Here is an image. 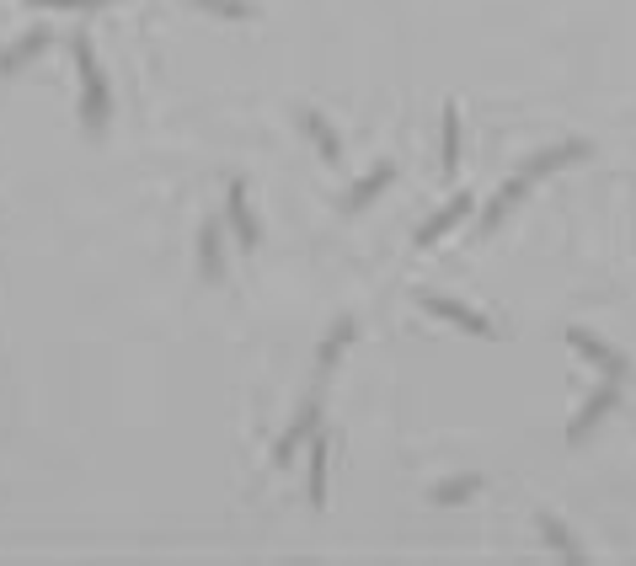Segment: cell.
Segmentation results:
<instances>
[{
	"mask_svg": "<svg viewBox=\"0 0 636 566\" xmlns=\"http://www.w3.org/2000/svg\"><path fill=\"white\" fill-rule=\"evenodd\" d=\"M198 273H204V283H220L225 278V235H220L214 219L198 230Z\"/></svg>",
	"mask_w": 636,
	"mask_h": 566,
	"instance_id": "cell-8",
	"label": "cell"
},
{
	"mask_svg": "<svg viewBox=\"0 0 636 566\" xmlns=\"http://www.w3.org/2000/svg\"><path fill=\"white\" fill-rule=\"evenodd\" d=\"M540 534H546V545H551L562 561H572V566H578V561H588V550H583L578 540H572V534H567V524H562L556 513H540Z\"/></svg>",
	"mask_w": 636,
	"mask_h": 566,
	"instance_id": "cell-13",
	"label": "cell"
},
{
	"mask_svg": "<svg viewBox=\"0 0 636 566\" xmlns=\"http://www.w3.org/2000/svg\"><path fill=\"white\" fill-rule=\"evenodd\" d=\"M588 155V145H556V150H540L535 161H524V177H551V171H562V166H572V161H583Z\"/></svg>",
	"mask_w": 636,
	"mask_h": 566,
	"instance_id": "cell-14",
	"label": "cell"
},
{
	"mask_svg": "<svg viewBox=\"0 0 636 566\" xmlns=\"http://www.w3.org/2000/svg\"><path fill=\"white\" fill-rule=\"evenodd\" d=\"M300 123H305L310 145L321 150V161H327V166H337V161H343V139L332 134V123H327V118H321V113H300Z\"/></svg>",
	"mask_w": 636,
	"mask_h": 566,
	"instance_id": "cell-15",
	"label": "cell"
},
{
	"mask_svg": "<svg viewBox=\"0 0 636 566\" xmlns=\"http://www.w3.org/2000/svg\"><path fill=\"white\" fill-rule=\"evenodd\" d=\"M310 454V476H305V497H310V508H327V433H316L305 444Z\"/></svg>",
	"mask_w": 636,
	"mask_h": 566,
	"instance_id": "cell-9",
	"label": "cell"
},
{
	"mask_svg": "<svg viewBox=\"0 0 636 566\" xmlns=\"http://www.w3.org/2000/svg\"><path fill=\"white\" fill-rule=\"evenodd\" d=\"M353 337H359V326H353L348 316H343V321H337L332 332H327V342L316 348V374H321V380H327V374H337V364H343V353L353 348Z\"/></svg>",
	"mask_w": 636,
	"mask_h": 566,
	"instance_id": "cell-7",
	"label": "cell"
},
{
	"mask_svg": "<svg viewBox=\"0 0 636 566\" xmlns=\"http://www.w3.org/2000/svg\"><path fill=\"white\" fill-rule=\"evenodd\" d=\"M423 310L439 316V321H449V326H460V332H471V337H498V326H492L482 310H471L460 300H444V294H423Z\"/></svg>",
	"mask_w": 636,
	"mask_h": 566,
	"instance_id": "cell-2",
	"label": "cell"
},
{
	"mask_svg": "<svg viewBox=\"0 0 636 566\" xmlns=\"http://www.w3.org/2000/svg\"><path fill=\"white\" fill-rule=\"evenodd\" d=\"M70 54H75V70H81V123H86L91 134H102L107 129V113H113V97H107V81H102L97 54H91V38L75 33Z\"/></svg>",
	"mask_w": 636,
	"mask_h": 566,
	"instance_id": "cell-1",
	"label": "cell"
},
{
	"mask_svg": "<svg viewBox=\"0 0 636 566\" xmlns=\"http://www.w3.org/2000/svg\"><path fill=\"white\" fill-rule=\"evenodd\" d=\"M465 214H471V193H455V203H444V209L433 214V219H428L423 230H417V246H433V241H444V235L455 230V225H460Z\"/></svg>",
	"mask_w": 636,
	"mask_h": 566,
	"instance_id": "cell-11",
	"label": "cell"
},
{
	"mask_svg": "<svg viewBox=\"0 0 636 566\" xmlns=\"http://www.w3.org/2000/svg\"><path fill=\"white\" fill-rule=\"evenodd\" d=\"M524 187H530V177H524V171H519V177H514V182H508V187H503V193H498V198H492V203H487V214H482V235H492V230H498V225H503V214H508V209H514V203H519V198H524Z\"/></svg>",
	"mask_w": 636,
	"mask_h": 566,
	"instance_id": "cell-16",
	"label": "cell"
},
{
	"mask_svg": "<svg viewBox=\"0 0 636 566\" xmlns=\"http://www.w3.org/2000/svg\"><path fill=\"white\" fill-rule=\"evenodd\" d=\"M310 438H316V401H305L300 406V417H294V428L278 433V444H273V465H289L294 454H300Z\"/></svg>",
	"mask_w": 636,
	"mask_h": 566,
	"instance_id": "cell-6",
	"label": "cell"
},
{
	"mask_svg": "<svg viewBox=\"0 0 636 566\" xmlns=\"http://www.w3.org/2000/svg\"><path fill=\"white\" fill-rule=\"evenodd\" d=\"M33 6H49V0H33Z\"/></svg>",
	"mask_w": 636,
	"mask_h": 566,
	"instance_id": "cell-20",
	"label": "cell"
},
{
	"mask_svg": "<svg viewBox=\"0 0 636 566\" xmlns=\"http://www.w3.org/2000/svg\"><path fill=\"white\" fill-rule=\"evenodd\" d=\"M620 401V380H604L594 396L583 401V412L572 417V428H567V444H583V433H594L599 422H604V412H610V406Z\"/></svg>",
	"mask_w": 636,
	"mask_h": 566,
	"instance_id": "cell-4",
	"label": "cell"
},
{
	"mask_svg": "<svg viewBox=\"0 0 636 566\" xmlns=\"http://www.w3.org/2000/svg\"><path fill=\"white\" fill-rule=\"evenodd\" d=\"M567 342H572V353H583L588 364H594V369L604 374V380H626V358L610 353L594 332H583V326H567Z\"/></svg>",
	"mask_w": 636,
	"mask_h": 566,
	"instance_id": "cell-3",
	"label": "cell"
},
{
	"mask_svg": "<svg viewBox=\"0 0 636 566\" xmlns=\"http://www.w3.org/2000/svg\"><path fill=\"white\" fill-rule=\"evenodd\" d=\"M391 182H396V166L385 161V166H375V171H369L364 182H353V187H348L343 209H348V214H359V209H369V203H375V198H380V193H385V187H391Z\"/></svg>",
	"mask_w": 636,
	"mask_h": 566,
	"instance_id": "cell-10",
	"label": "cell"
},
{
	"mask_svg": "<svg viewBox=\"0 0 636 566\" xmlns=\"http://www.w3.org/2000/svg\"><path fill=\"white\" fill-rule=\"evenodd\" d=\"M198 11H209V17H225V22H246L252 17V6L246 0H193Z\"/></svg>",
	"mask_w": 636,
	"mask_h": 566,
	"instance_id": "cell-19",
	"label": "cell"
},
{
	"mask_svg": "<svg viewBox=\"0 0 636 566\" xmlns=\"http://www.w3.org/2000/svg\"><path fill=\"white\" fill-rule=\"evenodd\" d=\"M455 166H460V113H455V102L444 107V171L455 177Z\"/></svg>",
	"mask_w": 636,
	"mask_h": 566,
	"instance_id": "cell-18",
	"label": "cell"
},
{
	"mask_svg": "<svg viewBox=\"0 0 636 566\" xmlns=\"http://www.w3.org/2000/svg\"><path fill=\"white\" fill-rule=\"evenodd\" d=\"M43 49H49V27H33L27 38H17L6 54H0V75H17V70L27 65V59H38Z\"/></svg>",
	"mask_w": 636,
	"mask_h": 566,
	"instance_id": "cell-12",
	"label": "cell"
},
{
	"mask_svg": "<svg viewBox=\"0 0 636 566\" xmlns=\"http://www.w3.org/2000/svg\"><path fill=\"white\" fill-rule=\"evenodd\" d=\"M225 209H230V230H236L241 251H252L262 230H257V214H252V198H246V182H241V177L225 187Z\"/></svg>",
	"mask_w": 636,
	"mask_h": 566,
	"instance_id": "cell-5",
	"label": "cell"
},
{
	"mask_svg": "<svg viewBox=\"0 0 636 566\" xmlns=\"http://www.w3.org/2000/svg\"><path fill=\"white\" fill-rule=\"evenodd\" d=\"M471 492H482V476H455V481L433 486V502H439V508H455V502H465Z\"/></svg>",
	"mask_w": 636,
	"mask_h": 566,
	"instance_id": "cell-17",
	"label": "cell"
}]
</instances>
